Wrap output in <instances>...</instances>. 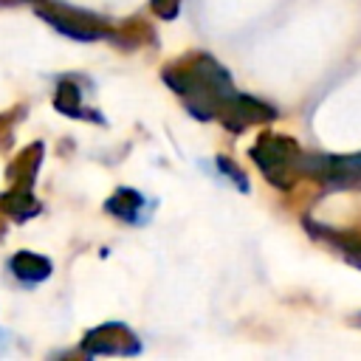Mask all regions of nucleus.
Returning a JSON list of instances; mask_svg holds the SVG:
<instances>
[{
    "label": "nucleus",
    "instance_id": "nucleus-1",
    "mask_svg": "<svg viewBox=\"0 0 361 361\" xmlns=\"http://www.w3.org/2000/svg\"><path fill=\"white\" fill-rule=\"evenodd\" d=\"M164 82L186 102L189 113L203 121H209V118L226 121V116L234 110V104L240 99V93L231 85L228 71L206 54L189 56L186 62L166 68Z\"/></svg>",
    "mask_w": 361,
    "mask_h": 361
},
{
    "label": "nucleus",
    "instance_id": "nucleus-2",
    "mask_svg": "<svg viewBox=\"0 0 361 361\" xmlns=\"http://www.w3.org/2000/svg\"><path fill=\"white\" fill-rule=\"evenodd\" d=\"M251 158L274 186H290L302 175V149L288 135H259L251 147Z\"/></svg>",
    "mask_w": 361,
    "mask_h": 361
},
{
    "label": "nucleus",
    "instance_id": "nucleus-3",
    "mask_svg": "<svg viewBox=\"0 0 361 361\" xmlns=\"http://www.w3.org/2000/svg\"><path fill=\"white\" fill-rule=\"evenodd\" d=\"M82 353L87 358H96V355H138L141 341L127 324L107 322V324H99V327L87 330V336L82 341Z\"/></svg>",
    "mask_w": 361,
    "mask_h": 361
},
{
    "label": "nucleus",
    "instance_id": "nucleus-4",
    "mask_svg": "<svg viewBox=\"0 0 361 361\" xmlns=\"http://www.w3.org/2000/svg\"><path fill=\"white\" fill-rule=\"evenodd\" d=\"M37 14L51 28H56L59 34H65L71 39H79V42H93V39L107 37L104 25L96 17L82 14V11H73L68 6H37Z\"/></svg>",
    "mask_w": 361,
    "mask_h": 361
},
{
    "label": "nucleus",
    "instance_id": "nucleus-5",
    "mask_svg": "<svg viewBox=\"0 0 361 361\" xmlns=\"http://www.w3.org/2000/svg\"><path fill=\"white\" fill-rule=\"evenodd\" d=\"M302 175H313L333 186H350L361 180V152L358 155H302Z\"/></svg>",
    "mask_w": 361,
    "mask_h": 361
},
{
    "label": "nucleus",
    "instance_id": "nucleus-6",
    "mask_svg": "<svg viewBox=\"0 0 361 361\" xmlns=\"http://www.w3.org/2000/svg\"><path fill=\"white\" fill-rule=\"evenodd\" d=\"M107 212L116 214L118 220L124 223H133V226H141L149 212H147V200L144 195H138L135 189H116V195L107 197Z\"/></svg>",
    "mask_w": 361,
    "mask_h": 361
},
{
    "label": "nucleus",
    "instance_id": "nucleus-7",
    "mask_svg": "<svg viewBox=\"0 0 361 361\" xmlns=\"http://www.w3.org/2000/svg\"><path fill=\"white\" fill-rule=\"evenodd\" d=\"M39 158H42V144H39V141L31 144V147H25V149L14 158V164L8 166V180H11V186H17V189H31V180H34V175H37V169H39Z\"/></svg>",
    "mask_w": 361,
    "mask_h": 361
},
{
    "label": "nucleus",
    "instance_id": "nucleus-8",
    "mask_svg": "<svg viewBox=\"0 0 361 361\" xmlns=\"http://www.w3.org/2000/svg\"><path fill=\"white\" fill-rule=\"evenodd\" d=\"M8 268L23 282H42V279L51 276V262L42 254H34V251H17L8 262Z\"/></svg>",
    "mask_w": 361,
    "mask_h": 361
},
{
    "label": "nucleus",
    "instance_id": "nucleus-9",
    "mask_svg": "<svg viewBox=\"0 0 361 361\" xmlns=\"http://www.w3.org/2000/svg\"><path fill=\"white\" fill-rule=\"evenodd\" d=\"M0 209L14 220H28V217H34L39 212V200L31 195V189L11 186V192L0 195Z\"/></svg>",
    "mask_w": 361,
    "mask_h": 361
},
{
    "label": "nucleus",
    "instance_id": "nucleus-10",
    "mask_svg": "<svg viewBox=\"0 0 361 361\" xmlns=\"http://www.w3.org/2000/svg\"><path fill=\"white\" fill-rule=\"evenodd\" d=\"M54 104H56L59 113H65V116H71V118H79V116L85 118V116H87V110L82 107V90H79L73 82H68V79H62V82L56 85Z\"/></svg>",
    "mask_w": 361,
    "mask_h": 361
},
{
    "label": "nucleus",
    "instance_id": "nucleus-11",
    "mask_svg": "<svg viewBox=\"0 0 361 361\" xmlns=\"http://www.w3.org/2000/svg\"><path fill=\"white\" fill-rule=\"evenodd\" d=\"M178 8H180V0H152V11L161 20H175L178 17Z\"/></svg>",
    "mask_w": 361,
    "mask_h": 361
},
{
    "label": "nucleus",
    "instance_id": "nucleus-12",
    "mask_svg": "<svg viewBox=\"0 0 361 361\" xmlns=\"http://www.w3.org/2000/svg\"><path fill=\"white\" fill-rule=\"evenodd\" d=\"M8 347H11V336H8L6 330H0V355H3Z\"/></svg>",
    "mask_w": 361,
    "mask_h": 361
}]
</instances>
